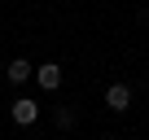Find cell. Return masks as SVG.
I'll return each instance as SVG.
<instances>
[{"instance_id":"obj_4","label":"cell","mask_w":149,"mask_h":140,"mask_svg":"<svg viewBox=\"0 0 149 140\" xmlns=\"http://www.w3.org/2000/svg\"><path fill=\"white\" fill-rule=\"evenodd\" d=\"M35 79H40L44 92H57V88H61V66H57V61H44V66L35 70Z\"/></svg>"},{"instance_id":"obj_1","label":"cell","mask_w":149,"mask_h":140,"mask_svg":"<svg viewBox=\"0 0 149 140\" xmlns=\"http://www.w3.org/2000/svg\"><path fill=\"white\" fill-rule=\"evenodd\" d=\"M9 114H13V123H18V127H31V123L40 118V101H31V96H18V101L9 105Z\"/></svg>"},{"instance_id":"obj_5","label":"cell","mask_w":149,"mask_h":140,"mask_svg":"<svg viewBox=\"0 0 149 140\" xmlns=\"http://www.w3.org/2000/svg\"><path fill=\"white\" fill-rule=\"evenodd\" d=\"M53 123H57L61 131H70V127H74V110H70V105H57V114H53Z\"/></svg>"},{"instance_id":"obj_3","label":"cell","mask_w":149,"mask_h":140,"mask_svg":"<svg viewBox=\"0 0 149 140\" xmlns=\"http://www.w3.org/2000/svg\"><path fill=\"white\" fill-rule=\"evenodd\" d=\"M5 79H9L13 88H22V83H31V79H35V66H31L26 57H13V61H9V70H5Z\"/></svg>"},{"instance_id":"obj_2","label":"cell","mask_w":149,"mask_h":140,"mask_svg":"<svg viewBox=\"0 0 149 140\" xmlns=\"http://www.w3.org/2000/svg\"><path fill=\"white\" fill-rule=\"evenodd\" d=\"M105 105H110L114 114H127V110H132V88H127V83H110V88H105Z\"/></svg>"}]
</instances>
